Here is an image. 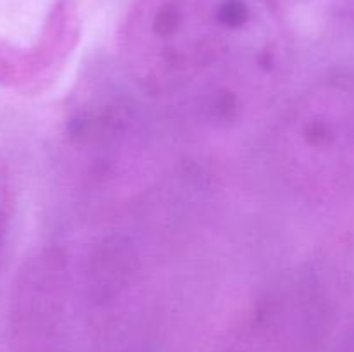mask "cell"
<instances>
[{
    "instance_id": "2",
    "label": "cell",
    "mask_w": 354,
    "mask_h": 352,
    "mask_svg": "<svg viewBox=\"0 0 354 352\" xmlns=\"http://www.w3.org/2000/svg\"><path fill=\"white\" fill-rule=\"evenodd\" d=\"M280 179L310 202H332L354 190V78L332 75L304 88L272 137Z\"/></svg>"
},
{
    "instance_id": "4",
    "label": "cell",
    "mask_w": 354,
    "mask_h": 352,
    "mask_svg": "<svg viewBox=\"0 0 354 352\" xmlns=\"http://www.w3.org/2000/svg\"><path fill=\"white\" fill-rule=\"evenodd\" d=\"M127 88L113 78H90L71 97L64 140L90 183L116 178L123 157L140 140V116Z\"/></svg>"
},
{
    "instance_id": "6",
    "label": "cell",
    "mask_w": 354,
    "mask_h": 352,
    "mask_svg": "<svg viewBox=\"0 0 354 352\" xmlns=\"http://www.w3.org/2000/svg\"><path fill=\"white\" fill-rule=\"evenodd\" d=\"M82 37L76 0H55L33 43L21 47L0 40V86L23 95L50 88Z\"/></svg>"
},
{
    "instance_id": "1",
    "label": "cell",
    "mask_w": 354,
    "mask_h": 352,
    "mask_svg": "<svg viewBox=\"0 0 354 352\" xmlns=\"http://www.w3.org/2000/svg\"><path fill=\"white\" fill-rule=\"evenodd\" d=\"M290 38L275 0H137L118 37L121 76L149 99L258 68Z\"/></svg>"
},
{
    "instance_id": "7",
    "label": "cell",
    "mask_w": 354,
    "mask_h": 352,
    "mask_svg": "<svg viewBox=\"0 0 354 352\" xmlns=\"http://www.w3.org/2000/svg\"><path fill=\"white\" fill-rule=\"evenodd\" d=\"M14 216V183L9 162L0 152V266L9 240Z\"/></svg>"
},
{
    "instance_id": "3",
    "label": "cell",
    "mask_w": 354,
    "mask_h": 352,
    "mask_svg": "<svg viewBox=\"0 0 354 352\" xmlns=\"http://www.w3.org/2000/svg\"><path fill=\"white\" fill-rule=\"evenodd\" d=\"M332 324L330 297L303 271L258 297L209 352H322Z\"/></svg>"
},
{
    "instance_id": "8",
    "label": "cell",
    "mask_w": 354,
    "mask_h": 352,
    "mask_svg": "<svg viewBox=\"0 0 354 352\" xmlns=\"http://www.w3.org/2000/svg\"><path fill=\"white\" fill-rule=\"evenodd\" d=\"M330 352H354V328L349 330L346 335H342V337L335 342V345L330 349Z\"/></svg>"
},
{
    "instance_id": "5",
    "label": "cell",
    "mask_w": 354,
    "mask_h": 352,
    "mask_svg": "<svg viewBox=\"0 0 354 352\" xmlns=\"http://www.w3.org/2000/svg\"><path fill=\"white\" fill-rule=\"evenodd\" d=\"M9 352H73L69 262L61 247H41L24 259L10 292Z\"/></svg>"
},
{
    "instance_id": "9",
    "label": "cell",
    "mask_w": 354,
    "mask_h": 352,
    "mask_svg": "<svg viewBox=\"0 0 354 352\" xmlns=\"http://www.w3.org/2000/svg\"><path fill=\"white\" fill-rule=\"evenodd\" d=\"M104 352H144L142 349H130V347H116V349H109V351H104Z\"/></svg>"
}]
</instances>
